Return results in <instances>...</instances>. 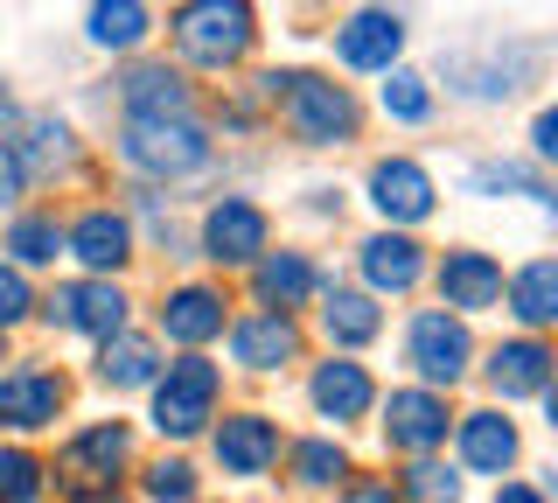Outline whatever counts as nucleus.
<instances>
[{
  "label": "nucleus",
  "instance_id": "37",
  "mask_svg": "<svg viewBox=\"0 0 558 503\" xmlns=\"http://www.w3.org/2000/svg\"><path fill=\"white\" fill-rule=\"evenodd\" d=\"M35 315V294L22 280V266H0V328H14V322H28Z\"/></svg>",
  "mask_w": 558,
  "mask_h": 503
},
{
  "label": "nucleus",
  "instance_id": "4",
  "mask_svg": "<svg viewBox=\"0 0 558 503\" xmlns=\"http://www.w3.org/2000/svg\"><path fill=\"white\" fill-rule=\"evenodd\" d=\"M217 398H223V371L209 357H174L161 363V378H154V433L161 441H196V433L217 420Z\"/></svg>",
  "mask_w": 558,
  "mask_h": 503
},
{
  "label": "nucleus",
  "instance_id": "39",
  "mask_svg": "<svg viewBox=\"0 0 558 503\" xmlns=\"http://www.w3.org/2000/svg\"><path fill=\"white\" fill-rule=\"evenodd\" d=\"M531 154H537L545 168H558V106H545V112L531 119Z\"/></svg>",
  "mask_w": 558,
  "mask_h": 503
},
{
  "label": "nucleus",
  "instance_id": "2",
  "mask_svg": "<svg viewBox=\"0 0 558 503\" xmlns=\"http://www.w3.org/2000/svg\"><path fill=\"white\" fill-rule=\"evenodd\" d=\"M168 36L196 71H231V63L252 57L258 14H252V0H182L168 14Z\"/></svg>",
  "mask_w": 558,
  "mask_h": 503
},
{
  "label": "nucleus",
  "instance_id": "14",
  "mask_svg": "<svg viewBox=\"0 0 558 503\" xmlns=\"http://www.w3.org/2000/svg\"><path fill=\"white\" fill-rule=\"evenodd\" d=\"M453 441H461V468H475V476H510L517 455H523V433L517 420H502V412H461L453 420Z\"/></svg>",
  "mask_w": 558,
  "mask_h": 503
},
{
  "label": "nucleus",
  "instance_id": "28",
  "mask_svg": "<svg viewBox=\"0 0 558 503\" xmlns=\"http://www.w3.org/2000/svg\"><path fill=\"white\" fill-rule=\"evenodd\" d=\"M468 189H475V196H502V189H517V196H537L558 217V189L537 176V168H523V161H475V168H468Z\"/></svg>",
  "mask_w": 558,
  "mask_h": 503
},
{
  "label": "nucleus",
  "instance_id": "41",
  "mask_svg": "<svg viewBox=\"0 0 558 503\" xmlns=\"http://www.w3.org/2000/svg\"><path fill=\"white\" fill-rule=\"evenodd\" d=\"M496 503H551V496L537 490V482H502V490H496Z\"/></svg>",
  "mask_w": 558,
  "mask_h": 503
},
{
  "label": "nucleus",
  "instance_id": "15",
  "mask_svg": "<svg viewBox=\"0 0 558 503\" xmlns=\"http://www.w3.org/2000/svg\"><path fill=\"white\" fill-rule=\"evenodd\" d=\"M398 49H405V22L384 8H363L336 28V57L349 71H398Z\"/></svg>",
  "mask_w": 558,
  "mask_h": 503
},
{
  "label": "nucleus",
  "instance_id": "44",
  "mask_svg": "<svg viewBox=\"0 0 558 503\" xmlns=\"http://www.w3.org/2000/svg\"><path fill=\"white\" fill-rule=\"evenodd\" d=\"M545 496H551V503H558V462H551V468H545Z\"/></svg>",
  "mask_w": 558,
  "mask_h": 503
},
{
  "label": "nucleus",
  "instance_id": "23",
  "mask_svg": "<svg viewBox=\"0 0 558 503\" xmlns=\"http://www.w3.org/2000/svg\"><path fill=\"white\" fill-rule=\"evenodd\" d=\"M252 280H258V301H266V308L293 315L301 301H314V287H322V266H314L307 252H266Z\"/></svg>",
  "mask_w": 558,
  "mask_h": 503
},
{
  "label": "nucleus",
  "instance_id": "40",
  "mask_svg": "<svg viewBox=\"0 0 558 503\" xmlns=\"http://www.w3.org/2000/svg\"><path fill=\"white\" fill-rule=\"evenodd\" d=\"M22 189H28V168L14 161V147H0V211H14V203H22Z\"/></svg>",
  "mask_w": 558,
  "mask_h": 503
},
{
  "label": "nucleus",
  "instance_id": "24",
  "mask_svg": "<svg viewBox=\"0 0 558 503\" xmlns=\"http://www.w3.org/2000/svg\"><path fill=\"white\" fill-rule=\"evenodd\" d=\"M84 36L98 49H112V57H133V49L154 36V14H147V0H92Z\"/></svg>",
  "mask_w": 558,
  "mask_h": 503
},
{
  "label": "nucleus",
  "instance_id": "21",
  "mask_svg": "<svg viewBox=\"0 0 558 503\" xmlns=\"http://www.w3.org/2000/svg\"><path fill=\"white\" fill-rule=\"evenodd\" d=\"M119 98H126V119H196V98L168 63H133Z\"/></svg>",
  "mask_w": 558,
  "mask_h": 503
},
{
  "label": "nucleus",
  "instance_id": "11",
  "mask_svg": "<svg viewBox=\"0 0 558 503\" xmlns=\"http://www.w3.org/2000/svg\"><path fill=\"white\" fill-rule=\"evenodd\" d=\"M63 398H70L63 371L22 363V371H8V378H0V427H8V433H43V427H57Z\"/></svg>",
  "mask_w": 558,
  "mask_h": 503
},
{
  "label": "nucleus",
  "instance_id": "26",
  "mask_svg": "<svg viewBox=\"0 0 558 503\" xmlns=\"http://www.w3.org/2000/svg\"><path fill=\"white\" fill-rule=\"evenodd\" d=\"M510 315L523 328H558V259H531V266L510 273Z\"/></svg>",
  "mask_w": 558,
  "mask_h": 503
},
{
  "label": "nucleus",
  "instance_id": "17",
  "mask_svg": "<svg viewBox=\"0 0 558 503\" xmlns=\"http://www.w3.org/2000/svg\"><path fill=\"white\" fill-rule=\"evenodd\" d=\"M551 378H558V350L537 336H517V343L488 350V385H496V398H537Z\"/></svg>",
  "mask_w": 558,
  "mask_h": 503
},
{
  "label": "nucleus",
  "instance_id": "5",
  "mask_svg": "<svg viewBox=\"0 0 558 503\" xmlns=\"http://www.w3.org/2000/svg\"><path fill=\"white\" fill-rule=\"evenodd\" d=\"M405 363L418 371L426 392H447V385H461L468 363H475V336H468L461 315L426 308V315H412V328H405Z\"/></svg>",
  "mask_w": 558,
  "mask_h": 503
},
{
  "label": "nucleus",
  "instance_id": "34",
  "mask_svg": "<svg viewBox=\"0 0 558 503\" xmlns=\"http://www.w3.org/2000/svg\"><path fill=\"white\" fill-rule=\"evenodd\" d=\"M447 77L461 84L468 98H510L517 92V63H475V57H447Z\"/></svg>",
  "mask_w": 558,
  "mask_h": 503
},
{
  "label": "nucleus",
  "instance_id": "8",
  "mask_svg": "<svg viewBox=\"0 0 558 503\" xmlns=\"http://www.w3.org/2000/svg\"><path fill=\"white\" fill-rule=\"evenodd\" d=\"M447 427H453V412H447V392H426V385H412V392H391L384 398V447L391 455H433V447H447Z\"/></svg>",
  "mask_w": 558,
  "mask_h": 503
},
{
  "label": "nucleus",
  "instance_id": "19",
  "mask_svg": "<svg viewBox=\"0 0 558 503\" xmlns=\"http://www.w3.org/2000/svg\"><path fill=\"white\" fill-rule=\"evenodd\" d=\"M502 301V266L488 252H447L440 259V308L447 315H475V308H496Z\"/></svg>",
  "mask_w": 558,
  "mask_h": 503
},
{
  "label": "nucleus",
  "instance_id": "35",
  "mask_svg": "<svg viewBox=\"0 0 558 503\" xmlns=\"http://www.w3.org/2000/svg\"><path fill=\"white\" fill-rule=\"evenodd\" d=\"M384 112H391L398 127H418V119L433 112V84L418 71H391V84H384Z\"/></svg>",
  "mask_w": 558,
  "mask_h": 503
},
{
  "label": "nucleus",
  "instance_id": "3",
  "mask_svg": "<svg viewBox=\"0 0 558 503\" xmlns=\"http://www.w3.org/2000/svg\"><path fill=\"white\" fill-rule=\"evenodd\" d=\"M119 161L147 182H182L209 168V133L196 119H126L119 127Z\"/></svg>",
  "mask_w": 558,
  "mask_h": 503
},
{
  "label": "nucleus",
  "instance_id": "31",
  "mask_svg": "<svg viewBox=\"0 0 558 503\" xmlns=\"http://www.w3.org/2000/svg\"><path fill=\"white\" fill-rule=\"evenodd\" d=\"M8 252H14V266H57V259H63V231H57V217H49V211L14 217V224H8Z\"/></svg>",
  "mask_w": 558,
  "mask_h": 503
},
{
  "label": "nucleus",
  "instance_id": "6",
  "mask_svg": "<svg viewBox=\"0 0 558 503\" xmlns=\"http://www.w3.org/2000/svg\"><path fill=\"white\" fill-rule=\"evenodd\" d=\"M126 287H112V280H70V287H57L43 301V315H49V328H63V336H92V343H112L119 328H126Z\"/></svg>",
  "mask_w": 558,
  "mask_h": 503
},
{
  "label": "nucleus",
  "instance_id": "9",
  "mask_svg": "<svg viewBox=\"0 0 558 503\" xmlns=\"http://www.w3.org/2000/svg\"><path fill=\"white\" fill-rule=\"evenodd\" d=\"M209 447H217V468H223V476L258 482L279 455H287V433H279V420H266V412H231V420L209 433Z\"/></svg>",
  "mask_w": 558,
  "mask_h": 503
},
{
  "label": "nucleus",
  "instance_id": "13",
  "mask_svg": "<svg viewBox=\"0 0 558 503\" xmlns=\"http://www.w3.org/2000/svg\"><path fill=\"white\" fill-rule=\"evenodd\" d=\"M433 176L418 161H405V154H391V161H377L371 168V203H377V217L384 224H426L433 217Z\"/></svg>",
  "mask_w": 558,
  "mask_h": 503
},
{
  "label": "nucleus",
  "instance_id": "38",
  "mask_svg": "<svg viewBox=\"0 0 558 503\" xmlns=\"http://www.w3.org/2000/svg\"><path fill=\"white\" fill-rule=\"evenodd\" d=\"M342 503H405V496H398V482H384V476H349Z\"/></svg>",
  "mask_w": 558,
  "mask_h": 503
},
{
  "label": "nucleus",
  "instance_id": "33",
  "mask_svg": "<svg viewBox=\"0 0 558 503\" xmlns=\"http://www.w3.org/2000/svg\"><path fill=\"white\" fill-rule=\"evenodd\" d=\"M398 496H405V503H461V468L418 455L405 476H398Z\"/></svg>",
  "mask_w": 558,
  "mask_h": 503
},
{
  "label": "nucleus",
  "instance_id": "30",
  "mask_svg": "<svg viewBox=\"0 0 558 503\" xmlns=\"http://www.w3.org/2000/svg\"><path fill=\"white\" fill-rule=\"evenodd\" d=\"M8 147H14V161H22L28 176H49V168H63V161H70V127L43 112V119H28L22 141H8Z\"/></svg>",
  "mask_w": 558,
  "mask_h": 503
},
{
  "label": "nucleus",
  "instance_id": "10",
  "mask_svg": "<svg viewBox=\"0 0 558 503\" xmlns=\"http://www.w3.org/2000/svg\"><path fill=\"white\" fill-rule=\"evenodd\" d=\"M307 406H314V420H328V427H356V420H371L377 385L356 357H328V363H314V378H307Z\"/></svg>",
  "mask_w": 558,
  "mask_h": 503
},
{
  "label": "nucleus",
  "instance_id": "43",
  "mask_svg": "<svg viewBox=\"0 0 558 503\" xmlns=\"http://www.w3.org/2000/svg\"><path fill=\"white\" fill-rule=\"evenodd\" d=\"M537 398H545V420H551V433H558V378H551V385L537 392Z\"/></svg>",
  "mask_w": 558,
  "mask_h": 503
},
{
  "label": "nucleus",
  "instance_id": "42",
  "mask_svg": "<svg viewBox=\"0 0 558 503\" xmlns=\"http://www.w3.org/2000/svg\"><path fill=\"white\" fill-rule=\"evenodd\" d=\"M70 503H126L119 490H70Z\"/></svg>",
  "mask_w": 558,
  "mask_h": 503
},
{
  "label": "nucleus",
  "instance_id": "27",
  "mask_svg": "<svg viewBox=\"0 0 558 503\" xmlns=\"http://www.w3.org/2000/svg\"><path fill=\"white\" fill-rule=\"evenodd\" d=\"M377 328H384V308L371 301V294H328V308H322V336L328 343H342V350H363V343H377Z\"/></svg>",
  "mask_w": 558,
  "mask_h": 503
},
{
  "label": "nucleus",
  "instance_id": "45",
  "mask_svg": "<svg viewBox=\"0 0 558 503\" xmlns=\"http://www.w3.org/2000/svg\"><path fill=\"white\" fill-rule=\"evenodd\" d=\"M0 112H8V84H0Z\"/></svg>",
  "mask_w": 558,
  "mask_h": 503
},
{
  "label": "nucleus",
  "instance_id": "1",
  "mask_svg": "<svg viewBox=\"0 0 558 503\" xmlns=\"http://www.w3.org/2000/svg\"><path fill=\"white\" fill-rule=\"evenodd\" d=\"M266 98L279 106V119H287V133L301 147H342V141H356V127H363L356 98H349L336 77H314V71H272Z\"/></svg>",
  "mask_w": 558,
  "mask_h": 503
},
{
  "label": "nucleus",
  "instance_id": "29",
  "mask_svg": "<svg viewBox=\"0 0 558 503\" xmlns=\"http://www.w3.org/2000/svg\"><path fill=\"white\" fill-rule=\"evenodd\" d=\"M293 455V490H336V482H349L356 468H349V455H342V441H293L287 447Z\"/></svg>",
  "mask_w": 558,
  "mask_h": 503
},
{
  "label": "nucleus",
  "instance_id": "12",
  "mask_svg": "<svg viewBox=\"0 0 558 503\" xmlns=\"http://www.w3.org/2000/svg\"><path fill=\"white\" fill-rule=\"evenodd\" d=\"M133 462V427L126 420H98L63 441V468L77 476V490H112V476Z\"/></svg>",
  "mask_w": 558,
  "mask_h": 503
},
{
  "label": "nucleus",
  "instance_id": "22",
  "mask_svg": "<svg viewBox=\"0 0 558 503\" xmlns=\"http://www.w3.org/2000/svg\"><path fill=\"white\" fill-rule=\"evenodd\" d=\"M161 336L182 343V350H203V343L223 336V294L217 287H174L161 308Z\"/></svg>",
  "mask_w": 558,
  "mask_h": 503
},
{
  "label": "nucleus",
  "instance_id": "18",
  "mask_svg": "<svg viewBox=\"0 0 558 503\" xmlns=\"http://www.w3.org/2000/svg\"><path fill=\"white\" fill-rule=\"evenodd\" d=\"M356 266L371 280V294H412L426 280V245H412L405 231H377L356 245Z\"/></svg>",
  "mask_w": 558,
  "mask_h": 503
},
{
  "label": "nucleus",
  "instance_id": "7",
  "mask_svg": "<svg viewBox=\"0 0 558 503\" xmlns=\"http://www.w3.org/2000/svg\"><path fill=\"white\" fill-rule=\"evenodd\" d=\"M266 238H272V217L258 211L252 196H223V203H209V217H203V259L209 266H258L266 259Z\"/></svg>",
  "mask_w": 558,
  "mask_h": 503
},
{
  "label": "nucleus",
  "instance_id": "32",
  "mask_svg": "<svg viewBox=\"0 0 558 503\" xmlns=\"http://www.w3.org/2000/svg\"><path fill=\"white\" fill-rule=\"evenodd\" d=\"M49 496V468L28 447H0V503H43Z\"/></svg>",
  "mask_w": 558,
  "mask_h": 503
},
{
  "label": "nucleus",
  "instance_id": "25",
  "mask_svg": "<svg viewBox=\"0 0 558 503\" xmlns=\"http://www.w3.org/2000/svg\"><path fill=\"white\" fill-rule=\"evenodd\" d=\"M161 378V350H154L147 336H133V328H119L112 343H98V385L112 392H140Z\"/></svg>",
  "mask_w": 558,
  "mask_h": 503
},
{
  "label": "nucleus",
  "instance_id": "16",
  "mask_svg": "<svg viewBox=\"0 0 558 503\" xmlns=\"http://www.w3.org/2000/svg\"><path fill=\"white\" fill-rule=\"evenodd\" d=\"M231 357L244 363V371H279V363L301 357V328H293V315H279V308L238 315L231 322Z\"/></svg>",
  "mask_w": 558,
  "mask_h": 503
},
{
  "label": "nucleus",
  "instance_id": "20",
  "mask_svg": "<svg viewBox=\"0 0 558 503\" xmlns=\"http://www.w3.org/2000/svg\"><path fill=\"white\" fill-rule=\"evenodd\" d=\"M63 252L77 259V266H92L98 280H112V266H126V259H133V231H126V217H119V211H84L63 231Z\"/></svg>",
  "mask_w": 558,
  "mask_h": 503
},
{
  "label": "nucleus",
  "instance_id": "36",
  "mask_svg": "<svg viewBox=\"0 0 558 503\" xmlns=\"http://www.w3.org/2000/svg\"><path fill=\"white\" fill-rule=\"evenodd\" d=\"M140 490H147V503H196V468L161 455L147 476H140Z\"/></svg>",
  "mask_w": 558,
  "mask_h": 503
}]
</instances>
